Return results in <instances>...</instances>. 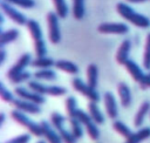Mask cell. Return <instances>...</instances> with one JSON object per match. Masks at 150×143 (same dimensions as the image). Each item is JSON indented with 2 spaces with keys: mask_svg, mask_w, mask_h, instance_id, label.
<instances>
[{
  "mask_svg": "<svg viewBox=\"0 0 150 143\" xmlns=\"http://www.w3.org/2000/svg\"><path fill=\"white\" fill-rule=\"evenodd\" d=\"M116 9L118 12V14L124 18L125 20H128L129 22H131L132 25L141 27V28H148L150 27V19L146 18L143 14H139L137 12H135L130 6H128L124 2H118L116 6Z\"/></svg>",
  "mask_w": 150,
  "mask_h": 143,
  "instance_id": "1",
  "label": "cell"
},
{
  "mask_svg": "<svg viewBox=\"0 0 150 143\" xmlns=\"http://www.w3.org/2000/svg\"><path fill=\"white\" fill-rule=\"evenodd\" d=\"M27 27H28V30H29L33 40H34V47H35L36 56H45L47 48H46V43H45L43 36H42V30H41L40 25L35 20H28Z\"/></svg>",
  "mask_w": 150,
  "mask_h": 143,
  "instance_id": "2",
  "label": "cell"
},
{
  "mask_svg": "<svg viewBox=\"0 0 150 143\" xmlns=\"http://www.w3.org/2000/svg\"><path fill=\"white\" fill-rule=\"evenodd\" d=\"M11 115H12V117H13L14 121H16L19 124L23 125L25 128H27L28 131H29L30 134H33L34 136H38V137L43 136V132H42V129H41L40 123L38 124V123H35L34 121H32L29 117H27V116L25 115L23 111L15 109V110H13V111L11 113Z\"/></svg>",
  "mask_w": 150,
  "mask_h": 143,
  "instance_id": "3",
  "label": "cell"
},
{
  "mask_svg": "<svg viewBox=\"0 0 150 143\" xmlns=\"http://www.w3.org/2000/svg\"><path fill=\"white\" fill-rule=\"evenodd\" d=\"M50 121H52L53 127L57 130V132L60 134V136H61V138L64 143H76V137L73 135V132L68 131L63 127V123L66 121L64 116H62L59 113H53L52 116H50Z\"/></svg>",
  "mask_w": 150,
  "mask_h": 143,
  "instance_id": "4",
  "label": "cell"
},
{
  "mask_svg": "<svg viewBox=\"0 0 150 143\" xmlns=\"http://www.w3.org/2000/svg\"><path fill=\"white\" fill-rule=\"evenodd\" d=\"M28 88L33 91H36L41 95H52V96H61L67 93V89L61 86H46L39 81H29Z\"/></svg>",
  "mask_w": 150,
  "mask_h": 143,
  "instance_id": "5",
  "label": "cell"
},
{
  "mask_svg": "<svg viewBox=\"0 0 150 143\" xmlns=\"http://www.w3.org/2000/svg\"><path fill=\"white\" fill-rule=\"evenodd\" d=\"M71 84H73V88L75 90L81 93L83 96L88 97L90 101H94V102H98L100 101V95L96 91V89H93L88 83H84L81 79H79V77L73 79Z\"/></svg>",
  "mask_w": 150,
  "mask_h": 143,
  "instance_id": "6",
  "label": "cell"
},
{
  "mask_svg": "<svg viewBox=\"0 0 150 143\" xmlns=\"http://www.w3.org/2000/svg\"><path fill=\"white\" fill-rule=\"evenodd\" d=\"M48 30H49V40L52 43H59L61 40V32L59 26V15L54 12H49L47 14Z\"/></svg>",
  "mask_w": 150,
  "mask_h": 143,
  "instance_id": "7",
  "label": "cell"
},
{
  "mask_svg": "<svg viewBox=\"0 0 150 143\" xmlns=\"http://www.w3.org/2000/svg\"><path fill=\"white\" fill-rule=\"evenodd\" d=\"M14 93L16 94L18 97L22 98V100H26V101H29V102H33V103H36V104H43L46 102V98L43 95L36 93V91H33V90H28L23 87H16Z\"/></svg>",
  "mask_w": 150,
  "mask_h": 143,
  "instance_id": "8",
  "label": "cell"
},
{
  "mask_svg": "<svg viewBox=\"0 0 150 143\" xmlns=\"http://www.w3.org/2000/svg\"><path fill=\"white\" fill-rule=\"evenodd\" d=\"M100 33L103 34H127L129 32V27L122 22H105L101 23L97 27Z\"/></svg>",
  "mask_w": 150,
  "mask_h": 143,
  "instance_id": "9",
  "label": "cell"
},
{
  "mask_svg": "<svg viewBox=\"0 0 150 143\" xmlns=\"http://www.w3.org/2000/svg\"><path fill=\"white\" fill-rule=\"evenodd\" d=\"M0 6H1L2 12H4L9 19H12L15 23H18V25H25V23H27L28 20L26 19V16H25L22 13H20L18 9H15L13 6H11L9 2L2 1V2L0 4Z\"/></svg>",
  "mask_w": 150,
  "mask_h": 143,
  "instance_id": "10",
  "label": "cell"
},
{
  "mask_svg": "<svg viewBox=\"0 0 150 143\" xmlns=\"http://www.w3.org/2000/svg\"><path fill=\"white\" fill-rule=\"evenodd\" d=\"M40 125H41V129H42L45 138L49 143H63V141H62L60 134L57 132V130L54 129L47 121H41Z\"/></svg>",
  "mask_w": 150,
  "mask_h": 143,
  "instance_id": "11",
  "label": "cell"
},
{
  "mask_svg": "<svg viewBox=\"0 0 150 143\" xmlns=\"http://www.w3.org/2000/svg\"><path fill=\"white\" fill-rule=\"evenodd\" d=\"M30 63H32V56H30V54H29V53L22 54V55L19 57V60L16 61V63H15L14 66H12V68H9V70H8V73H7V76L11 77V76L16 75V74H19V73H21V72H25V68H26L28 64H30Z\"/></svg>",
  "mask_w": 150,
  "mask_h": 143,
  "instance_id": "12",
  "label": "cell"
},
{
  "mask_svg": "<svg viewBox=\"0 0 150 143\" xmlns=\"http://www.w3.org/2000/svg\"><path fill=\"white\" fill-rule=\"evenodd\" d=\"M13 105L18 109V110H21L23 113H29V114H39L41 111L39 104L36 103H33V102H29V101H26V100H22V98H15L13 101Z\"/></svg>",
  "mask_w": 150,
  "mask_h": 143,
  "instance_id": "13",
  "label": "cell"
},
{
  "mask_svg": "<svg viewBox=\"0 0 150 143\" xmlns=\"http://www.w3.org/2000/svg\"><path fill=\"white\" fill-rule=\"evenodd\" d=\"M104 104H105V110H107L108 116L110 118H116L118 116L117 102L115 100V96L110 91H107L104 94Z\"/></svg>",
  "mask_w": 150,
  "mask_h": 143,
  "instance_id": "14",
  "label": "cell"
},
{
  "mask_svg": "<svg viewBox=\"0 0 150 143\" xmlns=\"http://www.w3.org/2000/svg\"><path fill=\"white\" fill-rule=\"evenodd\" d=\"M130 49H131V41L129 39H125L122 41L117 53H116V61L120 63V64H125L129 59V53H130Z\"/></svg>",
  "mask_w": 150,
  "mask_h": 143,
  "instance_id": "15",
  "label": "cell"
},
{
  "mask_svg": "<svg viewBox=\"0 0 150 143\" xmlns=\"http://www.w3.org/2000/svg\"><path fill=\"white\" fill-rule=\"evenodd\" d=\"M124 66H125L127 70L129 72V74L134 77L135 81H137L138 83H142V82L144 81V79H145V74L143 73V70L139 68V66H138L135 61H132V60H128L127 63H125Z\"/></svg>",
  "mask_w": 150,
  "mask_h": 143,
  "instance_id": "16",
  "label": "cell"
},
{
  "mask_svg": "<svg viewBox=\"0 0 150 143\" xmlns=\"http://www.w3.org/2000/svg\"><path fill=\"white\" fill-rule=\"evenodd\" d=\"M118 95H120L122 105L124 108H128L131 104V91L127 83H124V82L118 83Z\"/></svg>",
  "mask_w": 150,
  "mask_h": 143,
  "instance_id": "17",
  "label": "cell"
},
{
  "mask_svg": "<svg viewBox=\"0 0 150 143\" xmlns=\"http://www.w3.org/2000/svg\"><path fill=\"white\" fill-rule=\"evenodd\" d=\"M98 81V69L97 66L94 63H90L87 68V83L93 88L96 89Z\"/></svg>",
  "mask_w": 150,
  "mask_h": 143,
  "instance_id": "18",
  "label": "cell"
},
{
  "mask_svg": "<svg viewBox=\"0 0 150 143\" xmlns=\"http://www.w3.org/2000/svg\"><path fill=\"white\" fill-rule=\"evenodd\" d=\"M149 111H150V102H149V101H144V102L141 104V107H139L137 114L135 115V120H134L135 127H137V128L141 127V124L143 123V121H144V118H145V115H146Z\"/></svg>",
  "mask_w": 150,
  "mask_h": 143,
  "instance_id": "19",
  "label": "cell"
},
{
  "mask_svg": "<svg viewBox=\"0 0 150 143\" xmlns=\"http://www.w3.org/2000/svg\"><path fill=\"white\" fill-rule=\"evenodd\" d=\"M149 137H150V128L145 127V128H142L138 131L134 132L129 138H127L125 143H139Z\"/></svg>",
  "mask_w": 150,
  "mask_h": 143,
  "instance_id": "20",
  "label": "cell"
},
{
  "mask_svg": "<svg viewBox=\"0 0 150 143\" xmlns=\"http://www.w3.org/2000/svg\"><path fill=\"white\" fill-rule=\"evenodd\" d=\"M97 102H94V101H90L89 104H88V110H89V114L91 116V118L94 120V122L96 124H102L104 123V116L103 114L101 113V110L98 109Z\"/></svg>",
  "mask_w": 150,
  "mask_h": 143,
  "instance_id": "21",
  "label": "cell"
},
{
  "mask_svg": "<svg viewBox=\"0 0 150 143\" xmlns=\"http://www.w3.org/2000/svg\"><path fill=\"white\" fill-rule=\"evenodd\" d=\"M34 68H41V69H48L53 66H55V61L52 57H47L45 56H36V59H34L30 63Z\"/></svg>",
  "mask_w": 150,
  "mask_h": 143,
  "instance_id": "22",
  "label": "cell"
},
{
  "mask_svg": "<svg viewBox=\"0 0 150 143\" xmlns=\"http://www.w3.org/2000/svg\"><path fill=\"white\" fill-rule=\"evenodd\" d=\"M55 67L60 70H63L66 73H69V74H77L79 73V67L70 62V61H67V60H57L55 61Z\"/></svg>",
  "mask_w": 150,
  "mask_h": 143,
  "instance_id": "23",
  "label": "cell"
},
{
  "mask_svg": "<svg viewBox=\"0 0 150 143\" xmlns=\"http://www.w3.org/2000/svg\"><path fill=\"white\" fill-rule=\"evenodd\" d=\"M19 36V30L15 29V28H12V29H8L6 32H2L1 35H0V47L4 48L5 45L9 43V42H13L14 40H16Z\"/></svg>",
  "mask_w": 150,
  "mask_h": 143,
  "instance_id": "24",
  "label": "cell"
},
{
  "mask_svg": "<svg viewBox=\"0 0 150 143\" xmlns=\"http://www.w3.org/2000/svg\"><path fill=\"white\" fill-rule=\"evenodd\" d=\"M86 8H84V0H73V14L74 18L81 20L84 16Z\"/></svg>",
  "mask_w": 150,
  "mask_h": 143,
  "instance_id": "25",
  "label": "cell"
},
{
  "mask_svg": "<svg viewBox=\"0 0 150 143\" xmlns=\"http://www.w3.org/2000/svg\"><path fill=\"white\" fill-rule=\"evenodd\" d=\"M69 122H70V128H71L73 135L76 137V139L81 138L83 136V128H82L83 124L76 117H69Z\"/></svg>",
  "mask_w": 150,
  "mask_h": 143,
  "instance_id": "26",
  "label": "cell"
},
{
  "mask_svg": "<svg viewBox=\"0 0 150 143\" xmlns=\"http://www.w3.org/2000/svg\"><path fill=\"white\" fill-rule=\"evenodd\" d=\"M34 77L36 80H47V81H54L56 79V73L52 69H41L34 73Z\"/></svg>",
  "mask_w": 150,
  "mask_h": 143,
  "instance_id": "27",
  "label": "cell"
},
{
  "mask_svg": "<svg viewBox=\"0 0 150 143\" xmlns=\"http://www.w3.org/2000/svg\"><path fill=\"white\" fill-rule=\"evenodd\" d=\"M112 128H114L120 135H122V136L125 137V138H129V137L134 134L122 121H115V122L112 123Z\"/></svg>",
  "mask_w": 150,
  "mask_h": 143,
  "instance_id": "28",
  "label": "cell"
},
{
  "mask_svg": "<svg viewBox=\"0 0 150 143\" xmlns=\"http://www.w3.org/2000/svg\"><path fill=\"white\" fill-rule=\"evenodd\" d=\"M53 2L59 18L64 19L68 15V6L66 4V0H53Z\"/></svg>",
  "mask_w": 150,
  "mask_h": 143,
  "instance_id": "29",
  "label": "cell"
},
{
  "mask_svg": "<svg viewBox=\"0 0 150 143\" xmlns=\"http://www.w3.org/2000/svg\"><path fill=\"white\" fill-rule=\"evenodd\" d=\"M73 117H76L84 127L86 125H88L90 122H93L94 120L91 118V116H90V114H88V113H86L84 110H82V109H79L77 108V110L75 111V114H74V116Z\"/></svg>",
  "mask_w": 150,
  "mask_h": 143,
  "instance_id": "30",
  "label": "cell"
},
{
  "mask_svg": "<svg viewBox=\"0 0 150 143\" xmlns=\"http://www.w3.org/2000/svg\"><path fill=\"white\" fill-rule=\"evenodd\" d=\"M143 67L150 70V33L146 35V42H145L144 56H143Z\"/></svg>",
  "mask_w": 150,
  "mask_h": 143,
  "instance_id": "31",
  "label": "cell"
},
{
  "mask_svg": "<svg viewBox=\"0 0 150 143\" xmlns=\"http://www.w3.org/2000/svg\"><path fill=\"white\" fill-rule=\"evenodd\" d=\"M66 109H67V113H68L69 117H73L75 111L77 110V102H76L74 96H69L66 100Z\"/></svg>",
  "mask_w": 150,
  "mask_h": 143,
  "instance_id": "32",
  "label": "cell"
},
{
  "mask_svg": "<svg viewBox=\"0 0 150 143\" xmlns=\"http://www.w3.org/2000/svg\"><path fill=\"white\" fill-rule=\"evenodd\" d=\"M86 130H87V132H88V135L90 136L91 139L97 141L100 138V130H98V128H97V125L94 121L90 122L88 125H86Z\"/></svg>",
  "mask_w": 150,
  "mask_h": 143,
  "instance_id": "33",
  "label": "cell"
},
{
  "mask_svg": "<svg viewBox=\"0 0 150 143\" xmlns=\"http://www.w3.org/2000/svg\"><path fill=\"white\" fill-rule=\"evenodd\" d=\"M29 77H30V73H28V72H21V73L16 74V75H13V76L8 77V79L11 80L12 83H15L16 84V83H21L23 81H27Z\"/></svg>",
  "mask_w": 150,
  "mask_h": 143,
  "instance_id": "34",
  "label": "cell"
},
{
  "mask_svg": "<svg viewBox=\"0 0 150 143\" xmlns=\"http://www.w3.org/2000/svg\"><path fill=\"white\" fill-rule=\"evenodd\" d=\"M4 1H7V2L16 5V6H20L22 8H33L35 6L34 0H4Z\"/></svg>",
  "mask_w": 150,
  "mask_h": 143,
  "instance_id": "35",
  "label": "cell"
},
{
  "mask_svg": "<svg viewBox=\"0 0 150 143\" xmlns=\"http://www.w3.org/2000/svg\"><path fill=\"white\" fill-rule=\"evenodd\" d=\"M0 96H1V98H2L4 101L11 102V103H13V101L15 100L14 96H13V94H12L9 90H7L2 83H0Z\"/></svg>",
  "mask_w": 150,
  "mask_h": 143,
  "instance_id": "36",
  "label": "cell"
},
{
  "mask_svg": "<svg viewBox=\"0 0 150 143\" xmlns=\"http://www.w3.org/2000/svg\"><path fill=\"white\" fill-rule=\"evenodd\" d=\"M30 141V135L29 134H23L20 136H16L9 141H7L6 143H28Z\"/></svg>",
  "mask_w": 150,
  "mask_h": 143,
  "instance_id": "37",
  "label": "cell"
},
{
  "mask_svg": "<svg viewBox=\"0 0 150 143\" xmlns=\"http://www.w3.org/2000/svg\"><path fill=\"white\" fill-rule=\"evenodd\" d=\"M5 57H6V50H5L4 48H1V49H0V64L4 63Z\"/></svg>",
  "mask_w": 150,
  "mask_h": 143,
  "instance_id": "38",
  "label": "cell"
},
{
  "mask_svg": "<svg viewBox=\"0 0 150 143\" xmlns=\"http://www.w3.org/2000/svg\"><path fill=\"white\" fill-rule=\"evenodd\" d=\"M127 1L134 2V4H139V2H144V1H146V0H127Z\"/></svg>",
  "mask_w": 150,
  "mask_h": 143,
  "instance_id": "39",
  "label": "cell"
},
{
  "mask_svg": "<svg viewBox=\"0 0 150 143\" xmlns=\"http://www.w3.org/2000/svg\"><path fill=\"white\" fill-rule=\"evenodd\" d=\"M4 121H5V114L2 113V114H0V125L4 123Z\"/></svg>",
  "mask_w": 150,
  "mask_h": 143,
  "instance_id": "40",
  "label": "cell"
},
{
  "mask_svg": "<svg viewBox=\"0 0 150 143\" xmlns=\"http://www.w3.org/2000/svg\"><path fill=\"white\" fill-rule=\"evenodd\" d=\"M36 143H46L45 141H39V142H36Z\"/></svg>",
  "mask_w": 150,
  "mask_h": 143,
  "instance_id": "41",
  "label": "cell"
}]
</instances>
